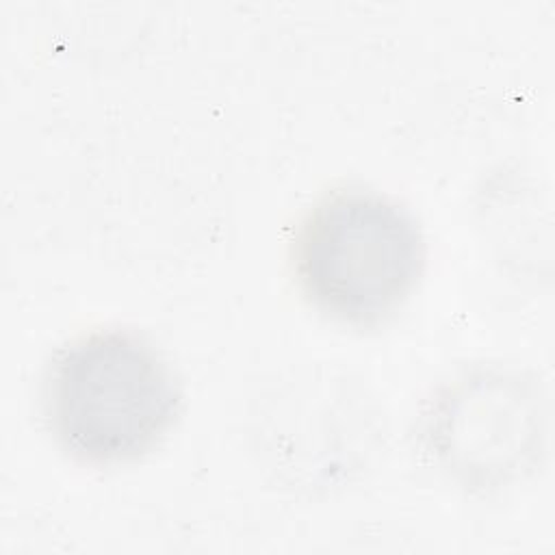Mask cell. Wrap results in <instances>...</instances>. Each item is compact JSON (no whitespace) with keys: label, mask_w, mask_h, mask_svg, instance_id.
<instances>
[{"label":"cell","mask_w":555,"mask_h":555,"mask_svg":"<svg viewBox=\"0 0 555 555\" xmlns=\"http://www.w3.org/2000/svg\"><path fill=\"white\" fill-rule=\"evenodd\" d=\"M180 384L152 343L126 330H95L61 347L46 366L41 408L56 444L93 466L150 453L173 427Z\"/></svg>","instance_id":"1"},{"label":"cell","mask_w":555,"mask_h":555,"mask_svg":"<svg viewBox=\"0 0 555 555\" xmlns=\"http://www.w3.org/2000/svg\"><path fill=\"white\" fill-rule=\"evenodd\" d=\"M293 264L301 293L325 317L371 327L399 310L425 267V238L397 199L360 186L325 193L304 215Z\"/></svg>","instance_id":"2"},{"label":"cell","mask_w":555,"mask_h":555,"mask_svg":"<svg viewBox=\"0 0 555 555\" xmlns=\"http://www.w3.org/2000/svg\"><path fill=\"white\" fill-rule=\"evenodd\" d=\"M540 421L535 384L481 371L457 379L438 397L425 438L464 486L492 488L533 464L542 438Z\"/></svg>","instance_id":"3"}]
</instances>
